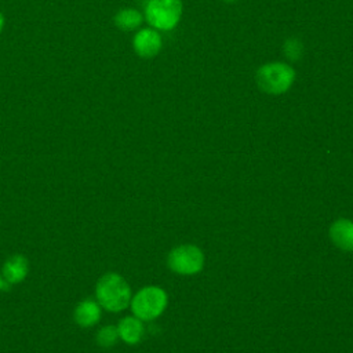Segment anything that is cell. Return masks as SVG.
<instances>
[{
    "label": "cell",
    "instance_id": "3",
    "mask_svg": "<svg viewBox=\"0 0 353 353\" xmlns=\"http://www.w3.org/2000/svg\"><path fill=\"white\" fill-rule=\"evenodd\" d=\"M182 0H148L143 18L159 32L174 30L182 18Z\"/></svg>",
    "mask_w": 353,
    "mask_h": 353
},
{
    "label": "cell",
    "instance_id": "12",
    "mask_svg": "<svg viewBox=\"0 0 353 353\" xmlns=\"http://www.w3.org/2000/svg\"><path fill=\"white\" fill-rule=\"evenodd\" d=\"M117 341H119L117 328H116V325H112V324H106V325L101 327L95 334L97 345L103 349H109V347L114 346Z\"/></svg>",
    "mask_w": 353,
    "mask_h": 353
},
{
    "label": "cell",
    "instance_id": "4",
    "mask_svg": "<svg viewBox=\"0 0 353 353\" xmlns=\"http://www.w3.org/2000/svg\"><path fill=\"white\" fill-rule=\"evenodd\" d=\"M167 294L163 288L148 285L141 288L131 296L130 307L135 317L142 321H152L157 319L167 306Z\"/></svg>",
    "mask_w": 353,
    "mask_h": 353
},
{
    "label": "cell",
    "instance_id": "1",
    "mask_svg": "<svg viewBox=\"0 0 353 353\" xmlns=\"http://www.w3.org/2000/svg\"><path fill=\"white\" fill-rule=\"evenodd\" d=\"M95 299L106 312L119 313L130 306L131 288L125 279L116 272L102 274L95 284Z\"/></svg>",
    "mask_w": 353,
    "mask_h": 353
},
{
    "label": "cell",
    "instance_id": "15",
    "mask_svg": "<svg viewBox=\"0 0 353 353\" xmlns=\"http://www.w3.org/2000/svg\"><path fill=\"white\" fill-rule=\"evenodd\" d=\"M6 285H7V284L4 283L3 276H1V273H0V291H1V290H4V287H6Z\"/></svg>",
    "mask_w": 353,
    "mask_h": 353
},
{
    "label": "cell",
    "instance_id": "2",
    "mask_svg": "<svg viewBox=\"0 0 353 353\" xmlns=\"http://www.w3.org/2000/svg\"><path fill=\"white\" fill-rule=\"evenodd\" d=\"M295 79V69L283 61L266 62L255 72V83L258 88L269 95L285 94L294 85Z\"/></svg>",
    "mask_w": 353,
    "mask_h": 353
},
{
    "label": "cell",
    "instance_id": "9",
    "mask_svg": "<svg viewBox=\"0 0 353 353\" xmlns=\"http://www.w3.org/2000/svg\"><path fill=\"white\" fill-rule=\"evenodd\" d=\"M116 328H117L119 339H121L127 345H137L142 339L145 332L142 320H139L134 314L123 317L117 323Z\"/></svg>",
    "mask_w": 353,
    "mask_h": 353
},
{
    "label": "cell",
    "instance_id": "6",
    "mask_svg": "<svg viewBox=\"0 0 353 353\" xmlns=\"http://www.w3.org/2000/svg\"><path fill=\"white\" fill-rule=\"evenodd\" d=\"M161 47L163 39L160 32L150 26L138 29L132 37V48L141 58H154L160 52Z\"/></svg>",
    "mask_w": 353,
    "mask_h": 353
},
{
    "label": "cell",
    "instance_id": "13",
    "mask_svg": "<svg viewBox=\"0 0 353 353\" xmlns=\"http://www.w3.org/2000/svg\"><path fill=\"white\" fill-rule=\"evenodd\" d=\"M303 51V46L302 41L296 37H290L284 41L283 46V52L284 55L290 59V61H296L301 58V54Z\"/></svg>",
    "mask_w": 353,
    "mask_h": 353
},
{
    "label": "cell",
    "instance_id": "11",
    "mask_svg": "<svg viewBox=\"0 0 353 353\" xmlns=\"http://www.w3.org/2000/svg\"><path fill=\"white\" fill-rule=\"evenodd\" d=\"M143 15L141 14V11H138L137 8H132V7H125V8H121L116 12L113 21H114V25L123 30V32H132V30H137L142 22H143Z\"/></svg>",
    "mask_w": 353,
    "mask_h": 353
},
{
    "label": "cell",
    "instance_id": "8",
    "mask_svg": "<svg viewBox=\"0 0 353 353\" xmlns=\"http://www.w3.org/2000/svg\"><path fill=\"white\" fill-rule=\"evenodd\" d=\"M0 273L7 285H15L22 283L29 273L28 258L21 254L8 256L3 263Z\"/></svg>",
    "mask_w": 353,
    "mask_h": 353
},
{
    "label": "cell",
    "instance_id": "5",
    "mask_svg": "<svg viewBox=\"0 0 353 353\" xmlns=\"http://www.w3.org/2000/svg\"><path fill=\"white\" fill-rule=\"evenodd\" d=\"M168 268L178 274H196L204 266L203 251L192 244L175 247L167 258Z\"/></svg>",
    "mask_w": 353,
    "mask_h": 353
},
{
    "label": "cell",
    "instance_id": "10",
    "mask_svg": "<svg viewBox=\"0 0 353 353\" xmlns=\"http://www.w3.org/2000/svg\"><path fill=\"white\" fill-rule=\"evenodd\" d=\"M330 237L338 248L353 251V222L345 218L335 221L330 228Z\"/></svg>",
    "mask_w": 353,
    "mask_h": 353
},
{
    "label": "cell",
    "instance_id": "16",
    "mask_svg": "<svg viewBox=\"0 0 353 353\" xmlns=\"http://www.w3.org/2000/svg\"><path fill=\"white\" fill-rule=\"evenodd\" d=\"M222 1H225V3H236L237 0H222Z\"/></svg>",
    "mask_w": 353,
    "mask_h": 353
},
{
    "label": "cell",
    "instance_id": "14",
    "mask_svg": "<svg viewBox=\"0 0 353 353\" xmlns=\"http://www.w3.org/2000/svg\"><path fill=\"white\" fill-rule=\"evenodd\" d=\"M3 28H4V15L0 12V33L3 32Z\"/></svg>",
    "mask_w": 353,
    "mask_h": 353
},
{
    "label": "cell",
    "instance_id": "7",
    "mask_svg": "<svg viewBox=\"0 0 353 353\" xmlns=\"http://www.w3.org/2000/svg\"><path fill=\"white\" fill-rule=\"evenodd\" d=\"M102 310L95 298H85L74 306L73 321L81 328H91L99 323Z\"/></svg>",
    "mask_w": 353,
    "mask_h": 353
}]
</instances>
